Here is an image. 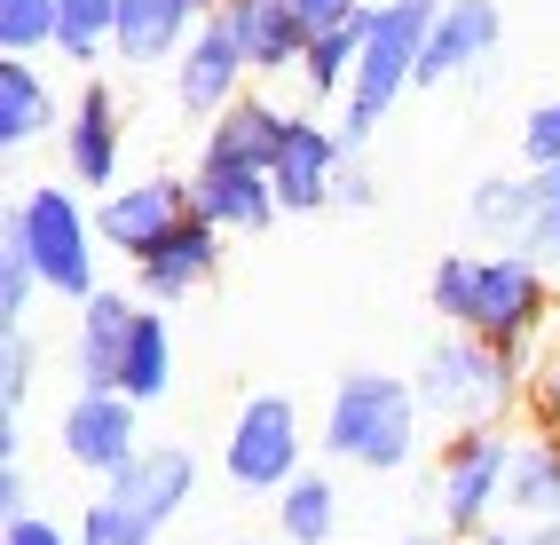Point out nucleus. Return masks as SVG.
<instances>
[{"instance_id": "nucleus-10", "label": "nucleus", "mask_w": 560, "mask_h": 545, "mask_svg": "<svg viewBox=\"0 0 560 545\" xmlns=\"http://www.w3.org/2000/svg\"><path fill=\"white\" fill-rule=\"evenodd\" d=\"M56 451H63V466H80V475H95V483L127 475V466L142 459V404L80 387L63 404V419H56Z\"/></svg>"}, {"instance_id": "nucleus-34", "label": "nucleus", "mask_w": 560, "mask_h": 545, "mask_svg": "<svg viewBox=\"0 0 560 545\" xmlns=\"http://www.w3.org/2000/svg\"><path fill=\"white\" fill-rule=\"evenodd\" d=\"M0 545H80V537H63V522H48V514H16V522H0Z\"/></svg>"}, {"instance_id": "nucleus-37", "label": "nucleus", "mask_w": 560, "mask_h": 545, "mask_svg": "<svg viewBox=\"0 0 560 545\" xmlns=\"http://www.w3.org/2000/svg\"><path fill=\"white\" fill-rule=\"evenodd\" d=\"M0 514H32V483H24V459H0Z\"/></svg>"}, {"instance_id": "nucleus-20", "label": "nucleus", "mask_w": 560, "mask_h": 545, "mask_svg": "<svg viewBox=\"0 0 560 545\" xmlns=\"http://www.w3.org/2000/svg\"><path fill=\"white\" fill-rule=\"evenodd\" d=\"M292 119L301 112H284L277 95H245V103H230L213 127H206V151L198 159H237V166H277V151H284V135H292Z\"/></svg>"}, {"instance_id": "nucleus-2", "label": "nucleus", "mask_w": 560, "mask_h": 545, "mask_svg": "<svg viewBox=\"0 0 560 545\" xmlns=\"http://www.w3.org/2000/svg\"><path fill=\"white\" fill-rule=\"evenodd\" d=\"M419 443H427V411L402 372H348L316 427V451L340 466H363V475H402Z\"/></svg>"}, {"instance_id": "nucleus-28", "label": "nucleus", "mask_w": 560, "mask_h": 545, "mask_svg": "<svg viewBox=\"0 0 560 545\" xmlns=\"http://www.w3.org/2000/svg\"><path fill=\"white\" fill-rule=\"evenodd\" d=\"M56 48V0H0V56H40Z\"/></svg>"}, {"instance_id": "nucleus-3", "label": "nucleus", "mask_w": 560, "mask_h": 545, "mask_svg": "<svg viewBox=\"0 0 560 545\" xmlns=\"http://www.w3.org/2000/svg\"><path fill=\"white\" fill-rule=\"evenodd\" d=\"M529 356H505L474 333H434L410 363V387H419V411L442 427H505L513 404H529Z\"/></svg>"}, {"instance_id": "nucleus-5", "label": "nucleus", "mask_w": 560, "mask_h": 545, "mask_svg": "<svg viewBox=\"0 0 560 545\" xmlns=\"http://www.w3.org/2000/svg\"><path fill=\"white\" fill-rule=\"evenodd\" d=\"M0 237L40 269V285L56 301H95L103 293V277H95V253H103L95 206H88V190H71L63 174L56 182H32V190L9 206V230H0Z\"/></svg>"}, {"instance_id": "nucleus-9", "label": "nucleus", "mask_w": 560, "mask_h": 545, "mask_svg": "<svg viewBox=\"0 0 560 545\" xmlns=\"http://www.w3.org/2000/svg\"><path fill=\"white\" fill-rule=\"evenodd\" d=\"M182 222H190V174H142V182H119L110 198H95V237L127 269H142Z\"/></svg>"}, {"instance_id": "nucleus-30", "label": "nucleus", "mask_w": 560, "mask_h": 545, "mask_svg": "<svg viewBox=\"0 0 560 545\" xmlns=\"http://www.w3.org/2000/svg\"><path fill=\"white\" fill-rule=\"evenodd\" d=\"M40 293H48V285H40V269H32L24 253H16L9 237H0V333H16V324L32 316V301H40Z\"/></svg>"}, {"instance_id": "nucleus-23", "label": "nucleus", "mask_w": 560, "mask_h": 545, "mask_svg": "<svg viewBox=\"0 0 560 545\" xmlns=\"http://www.w3.org/2000/svg\"><path fill=\"white\" fill-rule=\"evenodd\" d=\"M277 545H331L348 522V506H340V483L324 475V466H308L301 483H284L277 498Z\"/></svg>"}, {"instance_id": "nucleus-21", "label": "nucleus", "mask_w": 560, "mask_h": 545, "mask_svg": "<svg viewBox=\"0 0 560 545\" xmlns=\"http://www.w3.org/2000/svg\"><path fill=\"white\" fill-rule=\"evenodd\" d=\"M537 198H545V182L537 174H481L474 190H466V230L481 237V245H498V253H513L521 245V230L537 222Z\"/></svg>"}, {"instance_id": "nucleus-41", "label": "nucleus", "mask_w": 560, "mask_h": 545, "mask_svg": "<svg viewBox=\"0 0 560 545\" xmlns=\"http://www.w3.org/2000/svg\"><path fill=\"white\" fill-rule=\"evenodd\" d=\"M521 530H529L537 545H560V522H521Z\"/></svg>"}, {"instance_id": "nucleus-36", "label": "nucleus", "mask_w": 560, "mask_h": 545, "mask_svg": "<svg viewBox=\"0 0 560 545\" xmlns=\"http://www.w3.org/2000/svg\"><path fill=\"white\" fill-rule=\"evenodd\" d=\"M292 9H301V24H308V32H331V24H355L371 0H292Z\"/></svg>"}, {"instance_id": "nucleus-13", "label": "nucleus", "mask_w": 560, "mask_h": 545, "mask_svg": "<svg viewBox=\"0 0 560 545\" xmlns=\"http://www.w3.org/2000/svg\"><path fill=\"white\" fill-rule=\"evenodd\" d=\"M340 166H348L340 127L316 119V112H301L292 135H284V151H277V166H269L277 206L284 213H331V206H340Z\"/></svg>"}, {"instance_id": "nucleus-31", "label": "nucleus", "mask_w": 560, "mask_h": 545, "mask_svg": "<svg viewBox=\"0 0 560 545\" xmlns=\"http://www.w3.org/2000/svg\"><path fill=\"white\" fill-rule=\"evenodd\" d=\"M545 182V198H537V222L521 230V245L513 253H529V262L545 269V277H560V174H537Z\"/></svg>"}, {"instance_id": "nucleus-38", "label": "nucleus", "mask_w": 560, "mask_h": 545, "mask_svg": "<svg viewBox=\"0 0 560 545\" xmlns=\"http://www.w3.org/2000/svg\"><path fill=\"white\" fill-rule=\"evenodd\" d=\"M80 545H110V514H103V498H88L80 506V530H71Z\"/></svg>"}, {"instance_id": "nucleus-32", "label": "nucleus", "mask_w": 560, "mask_h": 545, "mask_svg": "<svg viewBox=\"0 0 560 545\" xmlns=\"http://www.w3.org/2000/svg\"><path fill=\"white\" fill-rule=\"evenodd\" d=\"M521 166L529 174H552L560 166V95H545L529 119H521Z\"/></svg>"}, {"instance_id": "nucleus-39", "label": "nucleus", "mask_w": 560, "mask_h": 545, "mask_svg": "<svg viewBox=\"0 0 560 545\" xmlns=\"http://www.w3.org/2000/svg\"><path fill=\"white\" fill-rule=\"evenodd\" d=\"M474 545H537V537H529V530H521V522H498V530H481Z\"/></svg>"}, {"instance_id": "nucleus-25", "label": "nucleus", "mask_w": 560, "mask_h": 545, "mask_svg": "<svg viewBox=\"0 0 560 545\" xmlns=\"http://www.w3.org/2000/svg\"><path fill=\"white\" fill-rule=\"evenodd\" d=\"M119 395H127V404H142V411L174 395V324H166V309H151V301H142V316H135V348H127Z\"/></svg>"}, {"instance_id": "nucleus-42", "label": "nucleus", "mask_w": 560, "mask_h": 545, "mask_svg": "<svg viewBox=\"0 0 560 545\" xmlns=\"http://www.w3.org/2000/svg\"><path fill=\"white\" fill-rule=\"evenodd\" d=\"M190 9H198V16H221V9H230V0H190Z\"/></svg>"}, {"instance_id": "nucleus-44", "label": "nucleus", "mask_w": 560, "mask_h": 545, "mask_svg": "<svg viewBox=\"0 0 560 545\" xmlns=\"http://www.w3.org/2000/svg\"><path fill=\"white\" fill-rule=\"evenodd\" d=\"M552 174H560V166H552Z\"/></svg>"}, {"instance_id": "nucleus-18", "label": "nucleus", "mask_w": 560, "mask_h": 545, "mask_svg": "<svg viewBox=\"0 0 560 545\" xmlns=\"http://www.w3.org/2000/svg\"><path fill=\"white\" fill-rule=\"evenodd\" d=\"M221 24H230L237 56L253 63V80H260V71H301L308 63V40H316L292 0H230Z\"/></svg>"}, {"instance_id": "nucleus-17", "label": "nucleus", "mask_w": 560, "mask_h": 545, "mask_svg": "<svg viewBox=\"0 0 560 545\" xmlns=\"http://www.w3.org/2000/svg\"><path fill=\"white\" fill-rule=\"evenodd\" d=\"M221 253H230V237L221 230H206L198 213L182 222L151 262L135 269V301H151V309H174V301H190V293H206V285L221 277Z\"/></svg>"}, {"instance_id": "nucleus-35", "label": "nucleus", "mask_w": 560, "mask_h": 545, "mask_svg": "<svg viewBox=\"0 0 560 545\" xmlns=\"http://www.w3.org/2000/svg\"><path fill=\"white\" fill-rule=\"evenodd\" d=\"M340 206H348V213H371V206H380V174H371L363 159L340 166Z\"/></svg>"}, {"instance_id": "nucleus-22", "label": "nucleus", "mask_w": 560, "mask_h": 545, "mask_svg": "<svg viewBox=\"0 0 560 545\" xmlns=\"http://www.w3.org/2000/svg\"><path fill=\"white\" fill-rule=\"evenodd\" d=\"M198 24L190 0H119V63H174Z\"/></svg>"}, {"instance_id": "nucleus-1", "label": "nucleus", "mask_w": 560, "mask_h": 545, "mask_svg": "<svg viewBox=\"0 0 560 545\" xmlns=\"http://www.w3.org/2000/svg\"><path fill=\"white\" fill-rule=\"evenodd\" d=\"M427 301L442 333H474L505 356H529L537 333L552 324V277L529 253H442L427 277Z\"/></svg>"}, {"instance_id": "nucleus-6", "label": "nucleus", "mask_w": 560, "mask_h": 545, "mask_svg": "<svg viewBox=\"0 0 560 545\" xmlns=\"http://www.w3.org/2000/svg\"><path fill=\"white\" fill-rule=\"evenodd\" d=\"M513 451H521L513 427H458V434H442V459H434V530H451L458 545H474L481 530H498Z\"/></svg>"}, {"instance_id": "nucleus-19", "label": "nucleus", "mask_w": 560, "mask_h": 545, "mask_svg": "<svg viewBox=\"0 0 560 545\" xmlns=\"http://www.w3.org/2000/svg\"><path fill=\"white\" fill-rule=\"evenodd\" d=\"M63 112L71 103H56V88L40 80V63L0 56V159L32 151L40 135H63Z\"/></svg>"}, {"instance_id": "nucleus-43", "label": "nucleus", "mask_w": 560, "mask_h": 545, "mask_svg": "<svg viewBox=\"0 0 560 545\" xmlns=\"http://www.w3.org/2000/svg\"><path fill=\"white\" fill-rule=\"evenodd\" d=\"M230 545H277V537H230Z\"/></svg>"}, {"instance_id": "nucleus-8", "label": "nucleus", "mask_w": 560, "mask_h": 545, "mask_svg": "<svg viewBox=\"0 0 560 545\" xmlns=\"http://www.w3.org/2000/svg\"><path fill=\"white\" fill-rule=\"evenodd\" d=\"M95 498L110 514V545H159L198 498V451L190 443H142V459L127 475H110Z\"/></svg>"}, {"instance_id": "nucleus-26", "label": "nucleus", "mask_w": 560, "mask_h": 545, "mask_svg": "<svg viewBox=\"0 0 560 545\" xmlns=\"http://www.w3.org/2000/svg\"><path fill=\"white\" fill-rule=\"evenodd\" d=\"M56 56L80 71L119 56V0H56Z\"/></svg>"}, {"instance_id": "nucleus-27", "label": "nucleus", "mask_w": 560, "mask_h": 545, "mask_svg": "<svg viewBox=\"0 0 560 545\" xmlns=\"http://www.w3.org/2000/svg\"><path fill=\"white\" fill-rule=\"evenodd\" d=\"M355 63H363V16H355V24L316 32V40H308V63H301V88H308L316 103H348Z\"/></svg>"}, {"instance_id": "nucleus-24", "label": "nucleus", "mask_w": 560, "mask_h": 545, "mask_svg": "<svg viewBox=\"0 0 560 545\" xmlns=\"http://www.w3.org/2000/svg\"><path fill=\"white\" fill-rule=\"evenodd\" d=\"M505 522H560V443L521 434L513 475H505Z\"/></svg>"}, {"instance_id": "nucleus-29", "label": "nucleus", "mask_w": 560, "mask_h": 545, "mask_svg": "<svg viewBox=\"0 0 560 545\" xmlns=\"http://www.w3.org/2000/svg\"><path fill=\"white\" fill-rule=\"evenodd\" d=\"M32 380H40V348H32V333L16 324V333H0V411L9 419H24Z\"/></svg>"}, {"instance_id": "nucleus-40", "label": "nucleus", "mask_w": 560, "mask_h": 545, "mask_svg": "<svg viewBox=\"0 0 560 545\" xmlns=\"http://www.w3.org/2000/svg\"><path fill=\"white\" fill-rule=\"evenodd\" d=\"M395 545H458V537H451V530H402Z\"/></svg>"}, {"instance_id": "nucleus-7", "label": "nucleus", "mask_w": 560, "mask_h": 545, "mask_svg": "<svg viewBox=\"0 0 560 545\" xmlns=\"http://www.w3.org/2000/svg\"><path fill=\"white\" fill-rule=\"evenodd\" d=\"M308 475V427H301V404L277 387H260L237 404L230 434H221V483L245 490V498H277L284 483Z\"/></svg>"}, {"instance_id": "nucleus-33", "label": "nucleus", "mask_w": 560, "mask_h": 545, "mask_svg": "<svg viewBox=\"0 0 560 545\" xmlns=\"http://www.w3.org/2000/svg\"><path fill=\"white\" fill-rule=\"evenodd\" d=\"M529 419H537V434H552L560 443V348H552V363L529 380Z\"/></svg>"}, {"instance_id": "nucleus-11", "label": "nucleus", "mask_w": 560, "mask_h": 545, "mask_svg": "<svg viewBox=\"0 0 560 545\" xmlns=\"http://www.w3.org/2000/svg\"><path fill=\"white\" fill-rule=\"evenodd\" d=\"M119 166H127V112L110 95V80H88L63 112V182L88 190V198H110L119 190Z\"/></svg>"}, {"instance_id": "nucleus-4", "label": "nucleus", "mask_w": 560, "mask_h": 545, "mask_svg": "<svg viewBox=\"0 0 560 545\" xmlns=\"http://www.w3.org/2000/svg\"><path fill=\"white\" fill-rule=\"evenodd\" d=\"M434 16H442V0H371L363 9V63H355V88L340 103V119H331L348 142V159H363V142L402 103V88H419V56H427Z\"/></svg>"}, {"instance_id": "nucleus-14", "label": "nucleus", "mask_w": 560, "mask_h": 545, "mask_svg": "<svg viewBox=\"0 0 560 545\" xmlns=\"http://www.w3.org/2000/svg\"><path fill=\"white\" fill-rule=\"evenodd\" d=\"M245 80H253V63L237 56V40H230V24L221 16H206L198 32H190V48L174 56V103H182V119H221L230 103H245Z\"/></svg>"}, {"instance_id": "nucleus-15", "label": "nucleus", "mask_w": 560, "mask_h": 545, "mask_svg": "<svg viewBox=\"0 0 560 545\" xmlns=\"http://www.w3.org/2000/svg\"><path fill=\"white\" fill-rule=\"evenodd\" d=\"M135 316H142V301H127L119 285H103L95 301H80V333H71V380H80L88 395H119L127 348H135Z\"/></svg>"}, {"instance_id": "nucleus-16", "label": "nucleus", "mask_w": 560, "mask_h": 545, "mask_svg": "<svg viewBox=\"0 0 560 545\" xmlns=\"http://www.w3.org/2000/svg\"><path fill=\"white\" fill-rule=\"evenodd\" d=\"M505 40V16L498 0H442V16L427 32V56H419V88H442V80H466L498 56Z\"/></svg>"}, {"instance_id": "nucleus-12", "label": "nucleus", "mask_w": 560, "mask_h": 545, "mask_svg": "<svg viewBox=\"0 0 560 545\" xmlns=\"http://www.w3.org/2000/svg\"><path fill=\"white\" fill-rule=\"evenodd\" d=\"M190 213L221 237H260L269 222H284L269 166H237V159H198L190 166Z\"/></svg>"}]
</instances>
